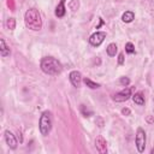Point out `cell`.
I'll return each mask as SVG.
<instances>
[{"instance_id": "6da1fadb", "label": "cell", "mask_w": 154, "mask_h": 154, "mask_svg": "<svg viewBox=\"0 0 154 154\" xmlns=\"http://www.w3.org/2000/svg\"><path fill=\"white\" fill-rule=\"evenodd\" d=\"M40 67H41V70L45 73L51 75V76L59 75L63 71L61 63L58 59L53 58V57H45V58H42L41 61H40Z\"/></svg>"}, {"instance_id": "7a4b0ae2", "label": "cell", "mask_w": 154, "mask_h": 154, "mask_svg": "<svg viewBox=\"0 0 154 154\" xmlns=\"http://www.w3.org/2000/svg\"><path fill=\"white\" fill-rule=\"evenodd\" d=\"M24 23L28 29L38 31L42 29V19L41 14L36 8H29L24 14Z\"/></svg>"}, {"instance_id": "3957f363", "label": "cell", "mask_w": 154, "mask_h": 154, "mask_svg": "<svg viewBox=\"0 0 154 154\" xmlns=\"http://www.w3.org/2000/svg\"><path fill=\"white\" fill-rule=\"evenodd\" d=\"M38 129H40L41 135H43V136L49 135V132L52 130V116H51L49 111H45L41 114L40 120H38Z\"/></svg>"}, {"instance_id": "277c9868", "label": "cell", "mask_w": 154, "mask_h": 154, "mask_svg": "<svg viewBox=\"0 0 154 154\" xmlns=\"http://www.w3.org/2000/svg\"><path fill=\"white\" fill-rule=\"evenodd\" d=\"M146 141H147L146 131L142 128H137L136 136H135V144H136V148H137L138 153H143L144 152V149H146Z\"/></svg>"}, {"instance_id": "5b68a950", "label": "cell", "mask_w": 154, "mask_h": 154, "mask_svg": "<svg viewBox=\"0 0 154 154\" xmlns=\"http://www.w3.org/2000/svg\"><path fill=\"white\" fill-rule=\"evenodd\" d=\"M132 91H134V88H132V87H126V88H124L123 90L116 93V94L112 96V99H113V101H116V102H124V101L129 100V99L132 96Z\"/></svg>"}, {"instance_id": "8992f818", "label": "cell", "mask_w": 154, "mask_h": 154, "mask_svg": "<svg viewBox=\"0 0 154 154\" xmlns=\"http://www.w3.org/2000/svg\"><path fill=\"white\" fill-rule=\"evenodd\" d=\"M105 38H106V32L105 31H96V32H94V34L90 35L89 43L91 46H94V47H99L103 42Z\"/></svg>"}, {"instance_id": "52a82bcc", "label": "cell", "mask_w": 154, "mask_h": 154, "mask_svg": "<svg viewBox=\"0 0 154 154\" xmlns=\"http://www.w3.org/2000/svg\"><path fill=\"white\" fill-rule=\"evenodd\" d=\"M69 79L71 82V84L75 87V88H79L81 87V83L83 81V77H82V73L77 70H73L69 73Z\"/></svg>"}, {"instance_id": "ba28073f", "label": "cell", "mask_w": 154, "mask_h": 154, "mask_svg": "<svg viewBox=\"0 0 154 154\" xmlns=\"http://www.w3.org/2000/svg\"><path fill=\"white\" fill-rule=\"evenodd\" d=\"M4 136H5V141H6V144L11 148V149H16L17 148V144H18V142H17V138H16V136L10 131V130H6L5 132H4Z\"/></svg>"}, {"instance_id": "9c48e42d", "label": "cell", "mask_w": 154, "mask_h": 154, "mask_svg": "<svg viewBox=\"0 0 154 154\" xmlns=\"http://www.w3.org/2000/svg\"><path fill=\"white\" fill-rule=\"evenodd\" d=\"M95 148L100 154L107 153V142L102 136H97L95 138Z\"/></svg>"}, {"instance_id": "30bf717a", "label": "cell", "mask_w": 154, "mask_h": 154, "mask_svg": "<svg viewBox=\"0 0 154 154\" xmlns=\"http://www.w3.org/2000/svg\"><path fill=\"white\" fill-rule=\"evenodd\" d=\"M65 1L66 0H60V2L55 7V11H54V14L58 17V18H63L66 13V8H65Z\"/></svg>"}, {"instance_id": "8fae6325", "label": "cell", "mask_w": 154, "mask_h": 154, "mask_svg": "<svg viewBox=\"0 0 154 154\" xmlns=\"http://www.w3.org/2000/svg\"><path fill=\"white\" fill-rule=\"evenodd\" d=\"M0 54L1 57H8L11 54V51H10V47L6 45L5 40L4 38H0Z\"/></svg>"}, {"instance_id": "7c38bea8", "label": "cell", "mask_w": 154, "mask_h": 154, "mask_svg": "<svg viewBox=\"0 0 154 154\" xmlns=\"http://www.w3.org/2000/svg\"><path fill=\"white\" fill-rule=\"evenodd\" d=\"M131 97H132V101H134L136 105H138V106L144 105V95H143L142 91H137V93L132 94Z\"/></svg>"}, {"instance_id": "4fadbf2b", "label": "cell", "mask_w": 154, "mask_h": 154, "mask_svg": "<svg viewBox=\"0 0 154 154\" xmlns=\"http://www.w3.org/2000/svg\"><path fill=\"white\" fill-rule=\"evenodd\" d=\"M135 18V13L132 11H125L123 14H122V20L124 23H131Z\"/></svg>"}, {"instance_id": "5bb4252c", "label": "cell", "mask_w": 154, "mask_h": 154, "mask_svg": "<svg viewBox=\"0 0 154 154\" xmlns=\"http://www.w3.org/2000/svg\"><path fill=\"white\" fill-rule=\"evenodd\" d=\"M117 52H118V47H117L116 43H109L106 48V53H107L108 57H116Z\"/></svg>"}, {"instance_id": "9a60e30c", "label": "cell", "mask_w": 154, "mask_h": 154, "mask_svg": "<svg viewBox=\"0 0 154 154\" xmlns=\"http://www.w3.org/2000/svg\"><path fill=\"white\" fill-rule=\"evenodd\" d=\"M83 82H84V84H85L88 88H90V89H97V88H100V84H99V83L91 81V79L88 78V77H84V78H83Z\"/></svg>"}, {"instance_id": "2e32d148", "label": "cell", "mask_w": 154, "mask_h": 154, "mask_svg": "<svg viewBox=\"0 0 154 154\" xmlns=\"http://www.w3.org/2000/svg\"><path fill=\"white\" fill-rule=\"evenodd\" d=\"M125 52L128 54H134L135 53V46L132 42H126L125 43Z\"/></svg>"}, {"instance_id": "e0dca14e", "label": "cell", "mask_w": 154, "mask_h": 154, "mask_svg": "<svg viewBox=\"0 0 154 154\" xmlns=\"http://www.w3.org/2000/svg\"><path fill=\"white\" fill-rule=\"evenodd\" d=\"M6 26H7L10 30H13V29L16 28V20H14V18H8V19L6 20Z\"/></svg>"}, {"instance_id": "ac0fdd59", "label": "cell", "mask_w": 154, "mask_h": 154, "mask_svg": "<svg viewBox=\"0 0 154 154\" xmlns=\"http://www.w3.org/2000/svg\"><path fill=\"white\" fill-rule=\"evenodd\" d=\"M69 7L72 10V11H76L78 8V0H71L69 2Z\"/></svg>"}, {"instance_id": "d6986e66", "label": "cell", "mask_w": 154, "mask_h": 154, "mask_svg": "<svg viewBox=\"0 0 154 154\" xmlns=\"http://www.w3.org/2000/svg\"><path fill=\"white\" fill-rule=\"evenodd\" d=\"M119 83H120L123 87H128V85L130 84V79H129L128 77H120V79H119Z\"/></svg>"}, {"instance_id": "ffe728a7", "label": "cell", "mask_w": 154, "mask_h": 154, "mask_svg": "<svg viewBox=\"0 0 154 154\" xmlns=\"http://www.w3.org/2000/svg\"><path fill=\"white\" fill-rule=\"evenodd\" d=\"M81 111H82V113L84 114V117H89V116L91 114L90 111H88V109L85 111V106H84V105H81Z\"/></svg>"}, {"instance_id": "44dd1931", "label": "cell", "mask_w": 154, "mask_h": 154, "mask_svg": "<svg viewBox=\"0 0 154 154\" xmlns=\"http://www.w3.org/2000/svg\"><path fill=\"white\" fill-rule=\"evenodd\" d=\"M118 64L119 65L124 64V53H119V55H118Z\"/></svg>"}, {"instance_id": "7402d4cb", "label": "cell", "mask_w": 154, "mask_h": 154, "mask_svg": "<svg viewBox=\"0 0 154 154\" xmlns=\"http://www.w3.org/2000/svg\"><path fill=\"white\" fill-rule=\"evenodd\" d=\"M130 113H131V112H130L129 108H123V109H122V114H123V116H129Z\"/></svg>"}, {"instance_id": "603a6c76", "label": "cell", "mask_w": 154, "mask_h": 154, "mask_svg": "<svg viewBox=\"0 0 154 154\" xmlns=\"http://www.w3.org/2000/svg\"><path fill=\"white\" fill-rule=\"evenodd\" d=\"M150 153H152V154H154V148L152 149V152H150Z\"/></svg>"}]
</instances>
